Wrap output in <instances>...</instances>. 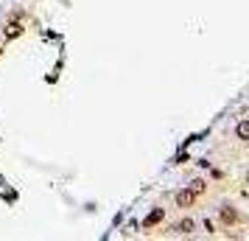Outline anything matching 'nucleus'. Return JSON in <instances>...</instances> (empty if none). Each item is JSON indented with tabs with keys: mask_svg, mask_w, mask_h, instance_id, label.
Listing matches in <instances>:
<instances>
[{
	"mask_svg": "<svg viewBox=\"0 0 249 241\" xmlns=\"http://www.w3.org/2000/svg\"><path fill=\"white\" fill-rule=\"evenodd\" d=\"M238 138L244 140V143H249V118H244V121L238 124Z\"/></svg>",
	"mask_w": 249,
	"mask_h": 241,
	"instance_id": "obj_5",
	"label": "nucleus"
},
{
	"mask_svg": "<svg viewBox=\"0 0 249 241\" xmlns=\"http://www.w3.org/2000/svg\"><path fill=\"white\" fill-rule=\"evenodd\" d=\"M0 54H3V45H0Z\"/></svg>",
	"mask_w": 249,
	"mask_h": 241,
	"instance_id": "obj_8",
	"label": "nucleus"
},
{
	"mask_svg": "<svg viewBox=\"0 0 249 241\" xmlns=\"http://www.w3.org/2000/svg\"><path fill=\"white\" fill-rule=\"evenodd\" d=\"M177 230H179V233H191L193 222H191V219H185V222H179V224H177Z\"/></svg>",
	"mask_w": 249,
	"mask_h": 241,
	"instance_id": "obj_6",
	"label": "nucleus"
},
{
	"mask_svg": "<svg viewBox=\"0 0 249 241\" xmlns=\"http://www.w3.org/2000/svg\"><path fill=\"white\" fill-rule=\"evenodd\" d=\"M193 191H179V194H177V205L179 207H191L193 205Z\"/></svg>",
	"mask_w": 249,
	"mask_h": 241,
	"instance_id": "obj_2",
	"label": "nucleus"
},
{
	"mask_svg": "<svg viewBox=\"0 0 249 241\" xmlns=\"http://www.w3.org/2000/svg\"><path fill=\"white\" fill-rule=\"evenodd\" d=\"M23 34V25L17 23V20H14V23H9L6 25V39H17V37Z\"/></svg>",
	"mask_w": 249,
	"mask_h": 241,
	"instance_id": "obj_3",
	"label": "nucleus"
},
{
	"mask_svg": "<svg viewBox=\"0 0 249 241\" xmlns=\"http://www.w3.org/2000/svg\"><path fill=\"white\" fill-rule=\"evenodd\" d=\"M162 219H165V213H162V207H154V210H151V213H148L146 219H143V227H154V224H160V222H162Z\"/></svg>",
	"mask_w": 249,
	"mask_h": 241,
	"instance_id": "obj_1",
	"label": "nucleus"
},
{
	"mask_svg": "<svg viewBox=\"0 0 249 241\" xmlns=\"http://www.w3.org/2000/svg\"><path fill=\"white\" fill-rule=\"evenodd\" d=\"M191 191H193V194H202V191H204V183H202V180H196V183L191 185Z\"/></svg>",
	"mask_w": 249,
	"mask_h": 241,
	"instance_id": "obj_7",
	"label": "nucleus"
},
{
	"mask_svg": "<svg viewBox=\"0 0 249 241\" xmlns=\"http://www.w3.org/2000/svg\"><path fill=\"white\" fill-rule=\"evenodd\" d=\"M221 222H224V224H235V222H238V213L232 210V207H224V210H221Z\"/></svg>",
	"mask_w": 249,
	"mask_h": 241,
	"instance_id": "obj_4",
	"label": "nucleus"
}]
</instances>
